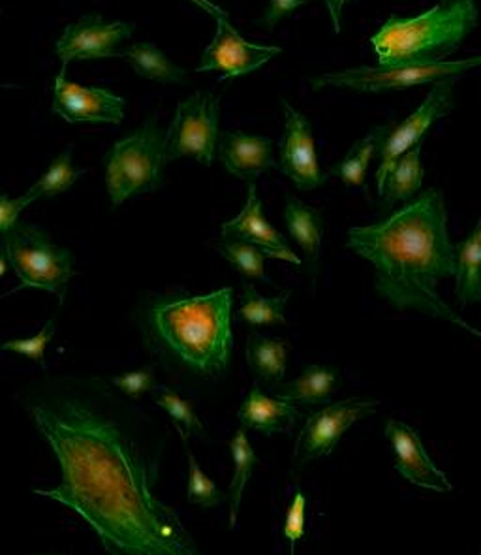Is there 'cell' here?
<instances>
[{
	"instance_id": "obj_21",
	"label": "cell",
	"mask_w": 481,
	"mask_h": 555,
	"mask_svg": "<svg viewBox=\"0 0 481 555\" xmlns=\"http://www.w3.org/2000/svg\"><path fill=\"white\" fill-rule=\"evenodd\" d=\"M455 278L460 304H481V219L474 232L455 247Z\"/></svg>"
},
{
	"instance_id": "obj_17",
	"label": "cell",
	"mask_w": 481,
	"mask_h": 555,
	"mask_svg": "<svg viewBox=\"0 0 481 555\" xmlns=\"http://www.w3.org/2000/svg\"><path fill=\"white\" fill-rule=\"evenodd\" d=\"M217 157L234 178L255 183L263 171L276 168L273 142L265 135L220 132Z\"/></svg>"
},
{
	"instance_id": "obj_28",
	"label": "cell",
	"mask_w": 481,
	"mask_h": 555,
	"mask_svg": "<svg viewBox=\"0 0 481 555\" xmlns=\"http://www.w3.org/2000/svg\"><path fill=\"white\" fill-rule=\"evenodd\" d=\"M290 291L278 294L275 298H263L256 293L250 285L243 286V299H240L237 317L250 326H273V324H286L284 309L290 299Z\"/></svg>"
},
{
	"instance_id": "obj_10",
	"label": "cell",
	"mask_w": 481,
	"mask_h": 555,
	"mask_svg": "<svg viewBox=\"0 0 481 555\" xmlns=\"http://www.w3.org/2000/svg\"><path fill=\"white\" fill-rule=\"evenodd\" d=\"M378 405L380 401L376 399L352 398L337 401L326 409L312 413L299 431L298 442L294 449L296 465L329 456L340 437L347 434L355 422L375 413Z\"/></svg>"
},
{
	"instance_id": "obj_35",
	"label": "cell",
	"mask_w": 481,
	"mask_h": 555,
	"mask_svg": "<svg viewBox=\"0 0 481 555\" xmlns=\"http://www.w3.org/2000/svg\"><path fill=\"white\" fill-rule=\"evenodd\" d=\"M307 2H311V0H271L270 7L263 12L260 23L265 25L268 29H273L276 23L284 20V17H288L296 8L303 7Z\"/></svg>"
},
{
	"instance_id": "obj_18",
	"label": "cell",
	"mask_w": 481,
	"mask_h": 555,
	"mask_svg": "<svg viewBox=\"0 0 481 555\" xmlns=\"http://www.w3.org/2000/svg\"><path fill=\"white\" fill-rule=\"evenodd\" d=\"M237 418L243 427L270 437L273 434H290L303 418V413L290 401L265 396L260 386L255 385L243 401Z\"/></svg>"
},
{
	"instance_id": "obj_31",
	"label": "cell",
	"mask_w": 481,
	"mask_h": 555,
	"mask_svg": "<svg viewBox=\"0 0 481 555\" xmlns=\"http://www.w3.org/2000/svg\"><path fill=\"white\" fill-rule=\"evenodd\" d=\"M155 403L164 409L166 413L170 414L176 426H178L181 437H188V435H206L204 431V424L198 418V414L194 413V406L191 401L179 398L178 393L173 392L171 388H156Z\"/></svg>"
},
{
	"instance_id": "obj_37",
	"label": "cell",
	"mask_w": 481,
	"mask_h": 555,
	"mask_svg": "<svg viewBox=\"0 0 481 555\" xmlns=\"http://www.w3.org/2000/svg\"><path fill=\"white\" fill-rule=\"evenodd\" d=\"M348 2H352V0H326L335 33H340V15H342V8L347 7Z\"/></svg>"
},
{
	"instance_id": "obj_19",
	"label": "cell",
	"mask_w": 481,
	"mask_h": 555,
	"mask_svg": "<svg viewBox=\"0 0 481 555\" xmlns=\"http://www.w3.org/2000/svg\"><path fill=\"white\" fill-rule=\"evenodd\" d=\"M340 383L339 370L333 365H309L296 380L275 386L276 398L301 403L318 405L327 403Z\"/></svg>"
},
{
	"instance_id": "obj_6",
	"label": "cell",
	"mask_w": 481,
	"mask_h": 555,
	"mask_svg": "<svg viewBox=\"0 0 481 555\" xmlns=\"http://www.w3.org/2000/svg\"><path fill=\"white\" fill-rule=\"evenodd\" d=\"M2 250L20 279V288H38L64 299L66 286L74 278V257L68 249L51 242L40 227L17 222L2 234Z\"/></svg>"
},
{
	"instance_id": "obj_40",
	"label": "cell",
	"mask_w": 481,
	"mask_h": 555,
	"mask_svg": "<svg viewBox=\"0 0 481 555\" xmlns=\"http://www.w3.org/2000/svg\"><path fill=\"white\" fill-rule=\"evenodd\" d=\"M324 2H326V0H324Z\"/></svg>"
},
{
	"instance_id": "obj_20",
	"label": "cell",
	"mask_w": 481,
	"mask_h": 555,
	"mask_svg": "<svg viewBox=\"0 0 481 555\" xmlns=\"http://www.w3.org/2000/svg\"><path fill=\"white\" fill-rule=\"evenodd\" d=\"M284 222H286L294 242L303 249L304 257L311 263L312 273H316L322 235H324V219H322L320 209L307 206L299 199L290 198L284 209Z\"/></svg>"
},
{
	"instance_id": "obj_25",
	"label": "cell",
	"mask_w": 481,
	"mask_h": 555,
	"mask_svg": "<svg viewBox=\"0 0 481 555\" xmlns=\"http://www.w3.org/2000/svg\"><path fill=\"white\" fill-rule=\"evenodd\" d=\"M388 130H390V125H384L365 135L363 140L355 143L352 150L348 151L347 157L342 158L337 166H333L332 170L326 171V178H339L350 186H365L368 164L380 151Z\"/></svg>"
},
{
	"instance_id": "obj_29",
	"label": "cell",
	"mask_w": 481,
	"mask_h": 555,
	"mask_svg": "<svg viewBox=\"0 0 481 555\" xmlns=\"http://www.w3.org/2000/svg\"><path fill=\"white\" fill-rule=\"evenodd\" d=\"M217 249L220 255L226 258L227 262L234 266L245 278L258 279L263 283H271V279L265 275V253L252 243L239 242V240H230L222 237V242L217 243Z\"/></svg>"
},
{
	"instance_id": "obj_23",
	"label": "cell",
	"mask_w": 481,
	"mask_h": 555,
	"mask_svg": "<svg viewBox=\"0 0 481 555\" xmlns=\"http://www.w3.org/2000/svg\"><path fill=\"white\" fill-rule=\"evenodd\" d=\"M421 145L416 143L396 160L393 170L388 173L380 198L386 206H395L396 202H408L418 194L424 183V166H421Z\"/></svg>"
},
{
	"instance_id": "obj_24",
	"label": "cell",
	"mask_w": 481,
	"mask_h": 555,
	"mask_svg": "<svg viewBox=\"0 0 481 555\" xmlns=\"http://www.w3.org/2000/svg\"><path fill=\"white\" fill-rule=\"evenodd\" d=\"M122 57L128 59L132 70L142 78L158 81V83H184L186 72L179 68L171 59L164 55L155 43L140 42L122 51Z\"/></svg>"
},
{
	"instance_id": "obj_38",
	"label": "cell",
	"mask_w": 481,
	"mask_h": 555,
	"mask_svg": "<svg viewBox=\"0 0 481 555\" xmlns=\"http://www.w3.org/2000/svg\"><path fill=\"white\" fill-rule=\"evenodd\" d=\"M196 7L202 8L207 14H211L214 20H227V12H224L222 8L217 7L211 0H191Z\"/></svg>"
},
{
	"instance_id": "obj_9",
	"label": "cell",
	"mask_w": 481,
	"mask_h": 555,
	"mask_svg": "<svg viewBox=\"0 0 481 555\" xmlns=\"http://www.w3.org/2000/svg\"><path fill=\"white\" fill-rule=\"evenodd\" d=\"M457 78L440 79L437 83H432V89L427 94L424 104L403 122L393 125L390 122V130L384 138L380 145V168L376 170V189L378 194L382 193L384 183L388 173L393 170L396 160L403 157L406 151L412 150L416 143L424 142L425 134L429 132L432 125L452 114L453 104V87H455Z\"/></svg>"
},
{
	"instance_id": "obj_15",
	"label": "cell",
	"mask_w": 481,
	"mask_h": 555,
	"mask_svg": "<svg viewBox=\"0 0 481 555\" xmlns=\"http://www.w3.org/2000/svg\"><path fill=\"white\" fill-rule=\"evenodd\" d=\"M386 437L390 439L395 452V469L401 477L425 490L440 491V493L453 490L446 473H442L434 465L419 435L411 426L399 421H388Z\"/></svg>"
},
{
	"instance_id": "obj_32",
	"label": "cell",
	"mask_w": 481,
	"mask_h": 555,
	"mask_svg": "<svg viewBox=\"0 0 481 555\" xmlns=\"http://www.w3.org/2000/svg\"><path fill=\"white\" fill-rule=\"evenodd\" d=\"M53 335H55V319L46 322V326H43L35 337H29V339H12V341L2 343L0 350L23 354V357L30 358V360H35V362L40 363V365H46V363H43V354H46V349H48V345H50L51 339H53Z\"/></svg>"
},
{
	"instance_id": "obj_8",
	"label": "cell",
	"mask_w": 481,
	"mask_h": 555,
	"mask_svg": "<svg viewBox=\"0 0 481 555\" xmlns=\"http://www.w3.org/2000/svg\"><path fill=\"white\" fill-rule=\"evenodd\" d=\"M220 99L199 91L183 100L166 132V163L178 158H196L211 166L219 145Z\"/></svg>"
},
{
	"instance_id": "obj_13",
	"label": "cell",
	"mask_w": 481,
	"mask_h": 555,
	"mask_svg": "<svg viewBox=\"0 0 481 555\" xmlns=\"http://www.w3.org/2000/svg\"><path fill=\"white\" fill-rule=\"evenodd\" d=\"M284 134L281 157L276 168L296 183L301 191H314L326 183V173L320 168L318 151L312 135L311 122L298 109L284 102Z\"/></svg>"
},
{
	"instance_id": "obj_11",
	"label": "cell",
	"mask_w": 481,
	"mask_h": 555,
	"mask_svg": "<svg viewBox=\"0 0 481 555\" xmlns=\"http://www.w3.org/2000/svg\"><path fill=\"white\" fill-rule=\"evenodd\" d=\"M127 100L102 87H83L66 79V68L55 78L53 114L61 115L70 125H120L125 119Z\"/></svg>"
},
{
	"instance_id": "obj_4",
	"label": "cell",
	"mask_w": 481,
	"mask_h": 555,
	"mask_svg": "<svg viewBox=\"0 0 481 555\" xmlns=\"http://www.w3.org/2000/svg\"><path fill=\"white\" fill-rule=\"evenodd\" d=\"M478 17L476 0H442L414 17L391 15L370 46L380 66L440 63L476 29Z\"/></svg>"
},
{
	"instance_id": "obj_1",
	"label": "cell",
	"mask_w": 481,
	"mask_h": 555,
	"mask_svg": "<svg viewBox=\"0 0 481 555\" xmlns=\"http://www.w3.org/2000/svg\"><path fill=\"white\" fill-rule=\"evenodd\" d=\"M22 403L61 465V482L32 493L70 508L112 555H196L178 513L158 498L168 429L112 380L38 378Z\"/></svg>"
},
{
	"instance_id": "obj_39",
	"label": "cell",
	"mask_w": 481,
	"mask_h": 555,
	"mask_svg": "<svg viewBox=\"0 0 481 555\" xmlns=\"http://www.w3.org/2000/svg\"><path fill=\"white\" fill-rule=\"evenodd\" d=\"M8 268H10V263H8L6 253L0 247V279L4 278Z\"/></svg>"
},
{
	"instance_id": "obj_36",
	"label": "cell",
	"mask_w": 481,
	"mask_h": 555,
	"mask_svg": "<svg viewBox=\"0 0 481 555\" xmlns=\"http://www.w3.org/2000/svg\"><path fill=\"white\" fill-rule=\"evenodd\" d=\"M27 204L20 198H8L4 194H0V234H6L8 230L14 229L20 222V215Z\"/></svg>"
},
{
	"instance_id": "obj_5",
	"label": "cell",
	"mask_w": 481,
	"mask_h": 555,
	"mask_svg": "<svg viewBox=\"0 0 481 555\" xmlns=\"http://www.w3.org/2000/svg\"><path fill=\"white\" fill-rule=\"evenodd\" d=\"M166 134L155 115L143 127L107 151L106 185L115 207L135 194L153 193L164 185Z\"/></svg>"
},
{
	"instance_id": "obj_12",
	"label": "cell",
	"mask_w": 481,
	"mask_h": 555,
	"mask_svg": "<svg viewBox=\"0 0 481 555\" xmlns=\"http://www.w3.org/2000/svg\"><path fill=\"white\" fill-rule=\"evenodd\" d=\"M134 29L130 23H107L102 15H83L79 22L72 23L57 40V55L63 68L72 61H91V59L122 57L120 43L132 36Z\"/></svg>"
},
{
	"instance_id": "obj_2",
	"label": "cell",
	"mask_w": 481,
	"mask_h": 555,
	"mask_svg": "<svg viewBox=\"0 0 481 555\" xmlns=\"http://www.w3.org/2000/svg\"><path fill=\"white\" fill-rule=\"evenodd\" d=\"M347 245L375 266L376 291L395 309L421 311L481 337L440 298V281L455 278V247L439 189H427L384 221L350 229Z\"/></svg>"
},
{
	"instance_id": "obj_33",
	"label": "cell",
	"mask_w": 481,
	"mask_h": 555,
	"mask_svg": "<svg viewBox=\"0 0 481 555\" xmlns=\"http://www.w3.org/2000/svg\"><path fill=\"white\" fill-rule=\"evenodd\" d=\"M112 385L130 399H140L143 393L155 392L158 388L155 365H145L143 370L112 377Z\"/></svg>"
},
{
	"instance_id": "obj_14",
	"label": "cell",
	"mask_w": 481,
	"mask_h": 555,
	"mask_svg": "<svg viewBox=\"0 0 481 555\" xmlns=\"http://www.w3.org/2000/svg\"><path fill=\"white\" fill-rule=\"evenodd\" d=\"M281 53L283 50L276 46L248 42L227 20H217V35L204 51L198 72H219L220 79L240 78L268 65Z\"/></svg>"
},
{
	"instance_id": "obj_34",
	"label": "cell",
	"mask_w": 481,
	"mask_h": 555,
	"mask_svg": "<svg viewBox=\"0 0 481 555\" xmlns=\"http://www.w3.org/2000/svg\"><path fill=\"white\" fill-rule=\"evenodd\" d=\"M304 520H307V498L303 491H296L291 499L288 511H286V520H284L283 534L290 541L291 552L296 548L298 541L303 539Z\"/></svg>"
},
{
	"instance_id": "obj_26",
	"label": "cell",
	"mask_w": 481,
	"mask_h": 555,
	"mask_svg": "<svg viewBox=\"0 0 481 555\" xmlns=\"http://www.w3.org/2000/svg\"><path fill=\"white\" fill-rule=\"evenodd\" d=\"M81 176H86V170L83 168H74V164H72V145H68V150L61 153L51 163L48 171L36 181L35 185L30 186L27 193L23 194L22 199L29 207L36 199L53 198L57 194L66 193L74 183H78V179Z\"/></svg>"
},
{
	"instance_id": "obj_3",
	"label": "cell",
	"mask_w": 481,
	"mask_h": 555,
	"mask_svg": "<svg viewBox=\"0 0 481 555\" xmlns=\"http://www.w3.org/2000/svg\"><path fill=\"white\" fill-rule=\"evenodd\" d=\"M234 288L206 296L158 298L143 309L151 347L202 377H222L232 362Z\"/></svg>"
},
{
	"instance_id": "obj_22",
	"label": "cell",
	"mask_w": 481,
	"mask_h": 555,
	"mask_svg": "<svg viewBox=\"0 0 481 555\" xmlns=\"http://www.w3.org/2000/svg\"><path fill=\"white\" fill-rule=\"evenodd\" d=\"M290 345L283 339H273L265 335H248L247 362L252 375L260 385L271 386L281 383L286 373Z\"/></svg>"
},
{
	"instance_id": "obj_27",
	"label": "cell",
	"mask_w": 481,
	"mask_h": 555,
	"mask_svg": "<svg viewBox=\"0 0 481 555\" xmlns=\"http://www.w3.org/2000/svg\"><path fill=\"white\" fill-rule=\"evenodd\" d=\"M230 450L234 454L235 473L230 491H227V503H230V529H235L243 491L247 488L248 480L252 477L256 465H258V457H256L255 450L248 442L247 427L237 429L234 439L230 441Z\"/></svg>"
},
{
	"instance_id": "obj_7",
	"label": "cell",
	"mask_w": 481,
	"mask_h": 555,
	"mask_svg": "<svg viewBox=\"0 0 481 555\" xmlns=\"http://www.w3.org/2000/svg\"><path fill=\"white\" fill-rule=\"evenodd\" d=\"M481 66V55L460 61H440L427 65L358 66L350 70L329 72L311 79L314 91L326 87L350 89L355 93L380 94L403 91L411 87L437 83L440 79L460 78L465 72Z\"/></svg>"
},
{
	"instance_id": "obj_30",
	"label": "cell",
	"mask_w": 481,
	"mask_h": 555,
	"mask_svg": "<svg viewBox=\"0 0 481 555\" xmlns=\"http://www.w3.org/2000/svg\"><path fill=\"white\" fill-rule=\"evenodd\" d=\"M181 439H183L186 457H188V501L192 505H198L202 508H214V506L222 505L224 501H227L226 493H222L211 478L206 477V473L199 469L198 462L188 447V437H181Z\"/></svg>"
},
{
	"instance_id": "obj_16",
	"label": "cell",
	"mask_w": 481,
	"mask_h": 555,
	"mask_svg": "<svg viewBox=\"0 0 481 555\" xmlns=\"http://www.w3.org/2000/svg\"><path fill=\"white\" fill-rule=\"evenodd\" d=\"M222 237L252 243L256 247L276 260L301 263V258L291 250L290 245L275 227H271L263 215L262 199L258 196L255 183L248 185L247 204L235 219L222 224Z\"/></svg>"
}]
</instances>
